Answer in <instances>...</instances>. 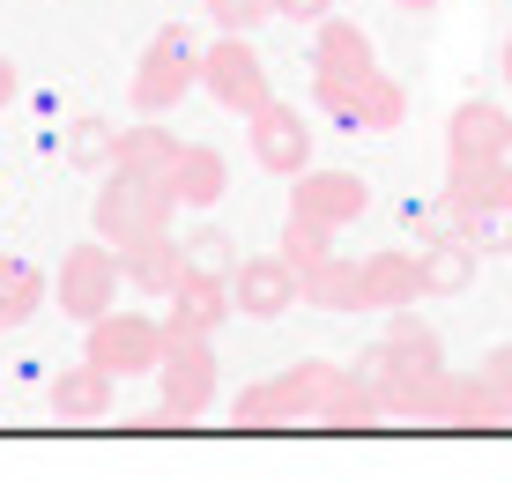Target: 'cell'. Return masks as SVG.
Wrapping results in <instances>:
<instances>
[{"mask_svg":"<svg viewBox=\"0 0 512 497\" xmlns=\"http://www.w3.org/2000/svg\"><path fill=\"white\" fill-rule=\"evenodd\" d=\"M171 216H179V201H171L164 179H127V171H104L97 186V238L104 245H134V238H156V230H171Z\"/></svg>","mask_w":512,"mask_h":497,"instance_id":"6da1fadb","label":"cell"},{"mask_svg":"<svg viewBox=\"0 0 512 497\" xmlns=\"http://www.w3.org/2000/svg\"><path fill=\"white\" fill-rule=\"evenodd\" d=\"M275 15V0H208V23L231 30V38H245V30H260Z\"/></svg>","mask_w":512,"mask_h":497,"instance_id":"f546056e","label":"cell"},{"mask_svg":"<svg viewBox=\"0 0 512 497\" xmlns=\"http://www.w3.org/2000/svg\"><path fill=\"white\" fill-rule=\"evenodd\" d=\"M164 349H171V334H164V319L156 312H104L90 319V364L97 371H112V379H141V371H156L164 364Z\"/></svg>","mask_w":512,"mask_h":497,"instance_id":"277c9868","label":"cell"},{"mask_svg":"<svg viewBox=\"0 0 512 497\" xmlns=\"http://www.w3.org/2000/svg\"><path fill=\"white\" fill-rule=\"evenodd\" d=\"M297 297L320 305V312H372V297H364V260H342V253L312 260V268L297 275Z\"/></svg>","mask_w":512,"mask_h":497,"instance_id":"ffe728a7","label":"cell"},{"mask_svg":"<svg viewBox=\"0 0 512 497\" xmlns=\"http://www.w3.org/2000/svg\"><path fill=\"white\" fill-rule=\"evenodd\" d=\"M372 67H379V52H372V38H364L349 15H320V23H312V75L357 82V75H372Z\"/></svg>","mask_w":512,"mask_h":497,"instance_id":"e0dca14e","label":"cell"},{"mask_svg":"<svg viewBox=\"0 0 512 497\" xmlns=\"http://www.w3.org/2000/svg\"><path fill=\"white\" fill-rule=\"evenodd\" d=\"M164 186H171V201H179V208H216L223 186H231V164H223L216 141H179V156H171Z\"/></svg>","mask_w":512,"mask_h":497,"instance_id":"5bb4252c","label":"cell"},{"mask_svg":"<svg viewBox=\"0 0 512 497\" xmlns=\"http://www.w3.org/2000/svg\"><path fill=\"white\" fill-rule=\"evenodd\" d=\"M505 82H512V38H505Z\"/></svg>","mask_w":512,"mask_h":497,"instance_id":"e575fe53","label":"cell"},{"mask_svg":"<svg viewBox=\"0 0 512 497\" xmlns=\"http://www.w3.org/2000/svg\"><path fill=\"white\" fill-rule=\"evenodd\" d=\"M505 149H512V119L498 112V104H483V97L453 104V119H446V156H505Z\"/></svg>","mask_w":512,"mask_h":497,"instance_id":"44dd1931","label":"cell"},{"mask_svg":"<svg viewBox=\"0 0 512 497\" xmlns=\"http://www.w3.org/2000/svg\"><path fill=\"white\" fill-rule=\"evenodd\" d=\"M231 282L223 275H179L164 297V334H223L231 327Z\"/></svg>","mask_w":512,"mask_h":497,"instance_id":"8fae6325","label":"cell"},{"mask_svg":"<svg viewBox=\"0 0 512 497\" xmlns=\"http://www.w3.org/2000/svg\"><path fill=\"white\" fill-rule=\"evenodd\" d=\"M394 8H409V15H431V8H438V0H394Z\"/></svg>","mask_w":512,"mask_h":497,"instance_id":"836d02e7","label":"cell"},{"mask_svg":"<svg viewBox=\"0 0 512 497\" xmlns=\"http://www.w3.org/2000/svg\"><path fill=\"white\" fill-rule=\"evenodd\" d=\"M186 90H201V52H193V30L186 23H164L149 38V52H141L127 97H134L141 119H164L171 104H186Z\"/></svg>","mask_w":512,"mask_h":497,"instance_id":"7a4b0ae2","label":"cell"},{"mask_svg":"<svg viewBox=\"0 0 512 497\" xmlns=\"http://www.w3.org/2000/svg\"><path fill=\"white\" fill-rule=\"evenodd\" d=\"M364 208H372V186H364L357 171H297L290 216H312V223H327V230H349V223H364Z\"/></svg>","mask_w":512,"mask_h":497,"instance_id":"30bf717a","label":"cell"},{"mask_svg":"<svg viewBox=\"0 0 512 497\" xmlns=\"http://www.w3.org/2000/svg\"><path fill=\"white\" fill-rule=\"evenodd\" d=\"M245 149H253L260 171H275V179H297V171L312 164V127L297 119V104H260V112H245Z\"/></svg>","mask_w":512,"mask_h":497,"instance_id":"ba28073f","label":"cell"},{"mask_svg":"<svg viewBox=\"0 0 512 497\" xmlns=\"http://www.w3.org/2000/svg\"><path fill=\"white\" fill-rule=\"evenodd\" d=\"M275 15H290V23H320V15H334V0H275Z\"/></svg>","mask_w":512,"mask_h":497,"instance_id":"1f68e13d","label":"cell"},{"mask_svg":"<svg viewBox=\"0 0 512 497\" xmlns=\"http://www.w3.org/2000/svg\"><path fill=\"white\" fill-rule=\"evenodd\" d=\"M312 104H327L342 127H357V134H394L401 119H409V90H401L394 75H357V82H342V75H312Z\"/></svg>","mask_w":512,"mask_h":497,"instance_id":"3957f363","label":"cell"},{"mask_svg":"<svg viewBox=\"0 0 512 497\" xmlns=\"http://www.w3.org/2000/svg\"><path fill=\"white\" fill-rule=\"evenodd\" d=\"M201 90L223 104V112H260L275 90H268V67H260V52L231 38V30H216V45H201Z\"/></svg>","mask_w":512,"mask_h":497,"instance_id":"52a82bcc","label":"cell"},{"mask_svg":"<svg viewBox=\"0 0 512 497\" xmlns=\"http://www.w3.org/2000/svg\"><path fill=\"white\" fill-rule=\"evenodd\" d=\"M512 201V156H446V223H468L483 208H505Z\"/></svg>","mask_w":512,"mask_h":497,"instance_id":"9c48e42d","label":"cell"},{"mask_svg":"<svg viewBox=\"0 0 512 497\" xmlns=\"http://www.w3.org/2000/svg\"><path fill=\"white\" fill-rule=\"evenodd\" d=\"M483 379H490V386H498V394L512 401V342H505V349H490V364H483Z\"/></svg>","mask_w":512,"mask_h":497,"instance_id":"4dcf8cb0","label":"cell"},{"mask_svg":"<svg viewBox=\"0 0 512 497\" xmlns=\"http://www.w3.org/2000/svg\"><path fill=\"white\" fill-rule=\"evenodd\" d=\"M156 386H164V416L193 423L208 401H216L223 371H216V334H171L164 364H156Z\"/></svg>","mask_w":512,"mask_h":497,"instance_id":"5b68a950","label":"cell"},{"mask_svg":"<svg viewBox=\"0 0 512 497\" xmlns=\"http://www.w3.org/2000/svg\"><path fill=\"white\" fill-rule=\"evenodd\" d=\"M52 297H60V312L67 319H104L119 305V253L104 238H90V245H67L60 253V275H52Z\"/></svg>","mask_w":512,"mask_h":497,"instance_id":"8992f818","label":"cell"},{"mask_svg":"<svg viewBox=\"0 0 512 497\" xmlns=\"http://www.w3.org/2000/svg\"><path fill=\"white\" fill-rule=\"evenodd\" d=\"M112 401H119V379H112V371H97L90 357L45 386V408L60 423H97V416H112Z\"/></svg>","mask_w":512,"mask_h":497,"instance_id":"2e32d148","label":"cell"},{"mask_svg":"<svg viewBox=\"0 0 512 497\" xmlns=\"http://www.w3.org/2000/svg\"><path fill=\"white\" fill-rule=\"evenodd\" d=\"M45 297H52V282H45L38 268H30V260H0V334L30 327Z\"/></svg>","mask_w":512,"mask_h":497,"instance_id":"cb8c5ba5","label":"cell"},{"mask_svg":"<svg viewBox=\"0 0 512 497\" xmlns=\"http://www.w3.org/2000/svg\"><path fill=\"white\" fill-rule=\"evenodd\" d=\"M505 156H512V149H505Z\"/></svg>","mask_w":512,"mask_h":497,"instance_id":"d590c367","label":"cell"},{"mask_svg":"<svg viewBox=\"0 0 512 497\" xmlns=\"http://www.w3.org/2000/svg\"><path fill=\"white\" fill-rule=\"evenodd\" d=\"M275 253L290 260L297 275H305L312 260H327V253H334V230H327V223H312V216H282V245H275Z\"/></svg>","mask_w":512,"mask_h":497,"instance_id":"4316f807","label":"cell"},{"mask_svg":"<svg viewBox=\"0 0 512 497\" xmlns=\"http://www.w3.org/2000/svg\"><path fill=\"white\" fill-rule=\"evenodd\" d=\"M179 260H186V275H223V282H231L238 245H231V230H223V223H201L193 238H179Z\"/></svg>","mask_w":512,"mask_h":497,"instance_id":"484cf974","label":"cell"},{"mask_svg":"<svg viewBox=\"0 0 512 497\" xmlns=\"http://www.w3.org/2000/svg\"><path fill=\"white\" fill-rule=\"evenodd\" d=\"M60 156H67L75 171H112V156H119V127H112V119H97V112L67 119V134H60Z\"/></svg>","mask_w":512,"mask_h":497,"instance_id":"d4e9b609","label":"cell"},{"mask_svg":"<svg viewBox=\"0 0 512 497\" xmlns=\"http://www.w3.org/2000/svg\"><path fill=\"white\" fill-rule=\"evenodd\" d=\"M171 156H179V134H171L164 119H134V127H119L112 171H127V179H164Z\"/></svg>","mask_w":512,"mask_h":497,"instance_id":"7402d4cb","label":"cell"},{"mask_svg":"<svg viewBox=\"0 0 512 497\" xmlns=\"http://www.w3.org/2000/svg\"><path fill=\"white\" fill-rule=\"evenodd\" d=\"M475 260H483V253H475V245H468L453 223H446V230H431V238L416 245V275H423V297H461L468 282H475Z\"/></svg>","mask_w":512,"mask_h":497,"instance_id":"9a60e30c","label":"cell"},{"mask_svg":"<svg viewBox=\"0 0 512 497\" xmlns=\"http://www.w3.org/2000/svg\"><path fill=\"white\" fill-rule=\"evenodd\" d=\"M231 423H238V431H282V423H290V408H282L275 379H260V386H238V401H231Z\"/></svg>","mask_w":512,"mask_h":497,"instance_id":"83f0119b","label":"cell"},{"mask_svg":"<svg viewBox=\"0 0 512 497\" xmlns=\"http://www.w3.org/2000/svg\"><path fill=\"white\" fill-rule=\"evenodd\" d=\"M453 230H461L475 253H512V201L505 208H483V216H468V223H453Z\"/></svg>","mask_w":512,"mask_h":497,"instance_id":"f1b7e54d","label":"cell"},{"mask_svg":"<svg viewBox=\"0 0 512 497\" xmlns=\"http://www.w3.org/2000/svg\"><path fill=\"white\" fill-rule=\"evenodd\" d=\"M342 386H349V371H342V364L305 357V364H290V371L275 379V394H282V408H290V423H327V416H334V401H342Z\"/></svg>","mask_w":512,"mask_h":497,"instance_id":"4fadbf2b","label":"cell"},{"mask_svg":"<svg viewBox=\"0 0 512 497\" xmlns=\"http://www.w3.org/2000/svg\"><path fill=\"white\" fill-rule=\"evenodd\" d=\"M386 357H394V371H401V386L409 379H431V371H446V342H438L431 327L416 319V305H401V312H386Z\"/></svg>","mask_w":512,"mask_h":497,"instance_id":"d6986e66","label":"cell"},{"mask_svg":"<svg viewBox=\"0 0 512 497\" xmlns=\"http://www.w3.org/2000/svg\"><path fill=\"white\" fill-rule=\"evenodd\" d=\"M231 305L245 319H282L297 305V268L282 253H260V260H238L231 268Z\"/></svg>","mask_w":512,"mask_h":497,"instance_id":"7c38bea8","label":"cell"},{"mask_svg":"<svg viewBox=\"0 0 512 497\" xmlns=\"http://www.w3.org/2000/svg\"><path fill=\"white\" fill-rule=\"evenodd\" d=\"M112 253H119V282H134L141 297H171V282L186 275L179 238H171V230H156V238H134V245H112Z\"/></svg>","mask_w":512,"mask_h":497,"instance_id":"ac0fdd59","label":"cell"},{"mask_svg":"<svg viewBox=\"0 0 512 497\" xmlns=\"http://www.w3.org/2000/svg\"><path fill=\"white\" fill-rule=\"evenodd\" d=\"M15 97H23V75H15V60H0V112H8Z\"/></svg>","mask_w":512,"mask_h":497,"instance_id":"d6a6232c","label":"cell"},{"mask_svg":"<svg viewBox=\"0 0 512 497\" xmlns=\"http://www.w3.org/2000/svg\"><path fill=\"white\" fill-rule=\"evenodd\" d=\"M364 297H372V312H401L423 297V275H416V253H401V245H386V253L364 260Z\"/></svg>","mask_w":512,"mask_h":497,"instance_id":"603a6c76","label":"cell"}]
</instances>
